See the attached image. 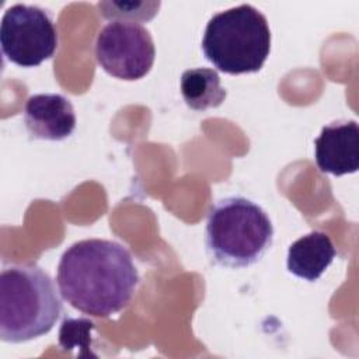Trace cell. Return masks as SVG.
Masks as SVG:
<instances>
[{
	"label": "cell",
	"instance_id": "6da1fadb",
	"mask_svg": "<svg viewBox=\"0 0 359 359\" xmlns=\"http://www.w3.org/2000/svg\"><path fill=\"white\" fill-rule=\"evenodd\" d=\"M139 282L129 250L105 238L73 243L62 254L56 271L60 296L73 309L102 318L123 310Z\"/></svg>",
	"mask_w": 359,
	"mask_h": 359
},
{
	"label": "cell",
	"instance_id": "7a4b0ae2",
	"mask_svg": "<svg viewBox=\"0 0 359 359\" xmlns=\"http://www.w3.org/2000/svg\"><path fill=\"white\" fill-rule=\"evenodd\" d=\"M63 311L50 276L36 264L4 266L0 273V338L21 344L48 334Z\"/></svg>",
	"mask_w": 359,
	"mask_h": 359
},
{
	"label": "cell",
	"instance_id": "3957f363",
	"mask_svg": "<svg viewBox=\"0 0 359 359\" xmlns=\"http://www.w3.org/2000/svg\"><path fill=\"white\" fill-rule=\"evenodd\" d=\"M273 243V226L266 212L244 196H227L212 205L205 227L210 259L226 268L257 264Z\"/></svg>",
	"mask_w": 359,
	"mask_h": 359
},
{
	"label": "cell",
	"instance_id": "277c9868",
	"mask_svg": "<svg viewBox=\"0 0 359 359\" xmlns=\"http://www.w3.org/2000/svg\"><path fill=\"white\" fill-rule=\"evenodd\" d=\"M201 46L205 57L223 73L259 72L271 52L266 17L251 4L220 11L208 21Z\"/></svg>",
	"mask_w": 359,
	"mask_h": 359
},
{
	"label": "cell",
	"instance_id": "5b68a950",
	"mask_svg": "<svg viewBox=\"0 0 359 359\" xmlns=\"http://www.w3.org/2000/svg\"><path fill=\"white\" fill-rule=\"evenodd\" d=\"M0 45L3 55L11 63L21 67H35L56 53L57 29L43 8L14 4L3 14Z\"/></svg>",
	"mask_w": 359,
	"mask_h": 359
},
{
	"label": "cell",
	"instance_id": "8992f818",
	"mask_svg": "<svg viewBox=\"0 0 359 359\" xmlns=\"http://www.w3.org/2000/svg\"><path fill=\"white\" fill-rule=\"evenodd\" d=\"M95 59L112 77L133 81L153 67L156 48L150 32L139 22L111 21L95 39Z\"/></svg>",
	"mask_w": 359,
	"mask_h": 359
},
{
	"label": "cell",
	"instance_id": "52a82bcc",
	"mask_svg": "<svg viewBox=\"0 0 359 359\" xmlns=\"http://www.w3.org/2000/svg\"><path fill=\"white\" fill-rule=\"evenodd\" d=\"M314 157L320 171L337 177L359 168V126L356 121H339L324 126L314 139Z\"/></svg>",
	"mask_w": 359,
	"mask_h": 359
},
{
	"label": "cell",
	"instance_id": "ba28073f",
	"mask_svg": "<svg viewBox=\"0 0 359 359\" xmlns=\"http://www.w3.org/2000/svg\"><path fill=\"white\" fill-rule=\"evenodd\" d=\"M24 123L31 137L59 142L74 132L77 119L72 102L65 95L45 93L27 100Z\"/></svg>",
	"mask_w": 359,
	"mask_h": 359
},
{
	"label": "cell",
	"instance_id": "9c48e42d",
	"mask_svg": "<svg viewBox=\"0 0 359 359\" xmlns=\"http://www.w3.org/2000/svg\"><path fill=\"white\" fill-rule=\"evenodd\" d=\"M337 255L331 237L314 230L290 244L286 257L287 271L307 282H314L327 271Z\"/></svg>",
	"mask_w": 359,
	"mask_h": 359
},
{
	"label": "cell",
	"instance_id": "30bf717a",
	"mask_svg": "<svg viewBox=\"0 0 359 359\" xmlns=\"http://www.w3.org/2000/svg\"><path fill=\"white\" fill-rule=\"evenodd\" d=\"M180 88L185 104L194 111L216 108L223 104L227 95L217 72L208 67L185 70L180 80Z\"/></svg>",
	"mask_w": 359,
	"mask_h": 359
},
{
	"label": "cell",
	"instance_id": "8fae6325",
	"mask_svg": "<svg viewBox=\"0 0 359 359\" xmlns=\"http://www.w3.org/2000/svg\"><path fill=\"white\" fill-rule=\"evenodd\" d=\"M160 1H98V13L111 21L144 22L153 20L160 8Z\"/></svg>",
	"mask_w": 359,
	"mask_h": 359
}]
</instances>
